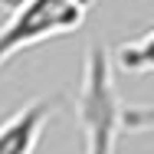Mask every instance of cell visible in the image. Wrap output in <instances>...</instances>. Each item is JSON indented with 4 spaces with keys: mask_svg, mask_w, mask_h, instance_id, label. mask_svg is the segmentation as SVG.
I'll list each match as a JSON object with an SVG mask.
<instances>
[{
    "mask_svg": "<svg viewBox=\"0 0 154 154\" xmlns=\"http://www.w3.org/2000/svg\"><path fill=\"white\" fill-rule=\"evenodd\" d=\"M79 122L85 134V154H115L122 131V105L112 79L108 53L95 46L85 59L82 92H79Z\"/></svg>",
    "mask_w": 154,
    "mask_h": 154,
    "instance_id": "cell-2",
    "label": "cell"
},
{
    "mask_svg": "<svg viewBox=\"0 0 154 154\" xmlns=\"http://www.w3.org/2000/svg\"><path fill=\"white\" fill-rule=\"evenodd\" d=\"M49 118H53V102L46 98H36L20 112H13L7 122H0V154H33Z\"/></svg>",
    "mask_w": 154,
    "mask_h": 154,
    "instance_id": "cell-3",
    "label": "cell"
},
{
    "mask_svg": "<svg viewBox=\"0 0 154 154\" xmlns=\"http://www.w3.org/2000/svg\"><path fill=\"white\" fill-rule=\"evenodd\" d=\"M122 131H154V105L122 108Z\"/></svg>",
    "mask_w": 154,
    "mask_h": 154,
    "instance_id": "cell-5",
    "label": "cell"
},
{
    "mask_svg": "<svg viewBox=\"0 0 154 154\" xmlns=\"http://www.w3.org/2000/svg\"><path fill=\"white\" fill-rule=\"evenodd\" d=\"M92 3L95 0H10V13L0 23V66L23 49L75 33Z\"/></svg>",
    "mask_w": 154,
    "mask_h": 154,
    "instance_id": "cell-1",
    "label": "cell"
},
{
    "mask_svg": "<svg viewBox=\"0 0 154 154\" xmlns=\"http://www.w3.org/2000/svg\"><path fill=\"white\" fill-rule=\"evenodd\" d=\"M115 66L122 72H131V75H144V72H154V26L144 30L134 39H125L115 53Z\"/></svg>",
    "mask_w": 154,
    "mask_h": 154,
    "instance_id": "cell-4",
    "label": "cell"
}]
</instances>
